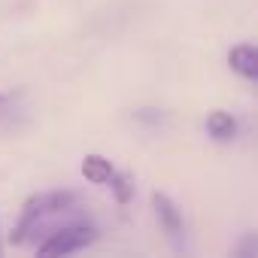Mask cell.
Instances as JSON below:
<instances>
[{
    "label": "cell",
    "mask_w": 258,
    "mask_h": 258,
    "mask_svg": "<svg viewBox=\"0 0 258 258\" xmlns=\"http://www.w3.org/2000/svg\"><path fill=\"white\" fill-rule=\"evenodd\" d=\"M76 207V195L73 191H43V195H34L25 201L22 207V219L13 231V243H25L31 240V234H37L49 219L55 216H64Z\"/></svg>",
    "instance_id": "cell-1"
},
{
    "label": "cell",
    "mask_w": 258,
    "mask_h": 258,
    "mask_svg": "<svg viewBox=\"0 0 258 258\" xmlns=\"http://www.w3.org/2000/svg\"><path fill=\"white\" fill-rule=\"evenodd\" d=\"M94 237H97V228H94V225L73 222V225L55 228V231L37 246V252H40V255H70V252H79V249H85L88 243H94Z\"/></svg>",
    "instance_id": "cell-2"
},
{
    "label": "cell",
    "mask_w": 258,
    "mask_h": 258,
    "mask_svg": "<svg viewBox=\"0 0 258 258\" xmlns=\"http://www.w3.org/2000/svg\"><path fill=\"white\" fill-rule=\"evenodd\" d=\"M152 207H155V216H158L161 228L167 231V237L176 243V249H182L185 225H182V213H179V207H176L167 195H161V191H155V195H152Z\"/></svg>",
    "instance_id": "cell-3"
},
{
    "label": "cell",
    "mask_w": 258,
    "mask_h": 258,
    "mask_svg": "<svg viewBox=\"0 0 258 258\" xmlns=\"http://www.w3.org/2000/svg\"><path fill=\"white\" fill-rule=\"evenodd\" d=\"M228 64L243 79H249V82L258 79V52H255V46H234L228 52Z\"/></svg>",
    "instance_id": "cell-4"
},
{
    "label": "cell",
    "mask_w": 258,
    "mask_h": 258,
    "mask_svg": "<svg viewBox=\"0 0 258 258\" xmlns=\"http://www.w3.org/2000/svg\"><path fill=\"white\" fill-rule=\"evenodd\" d=\"M207 131H210V137L213 140H222V143H228V140H234L237 137V118L231 115V112H225V109H213L210 115H207Z\"/></svg>",
    "instance_id": "cell-5"
},
{
    "label": "cell",
    "mask_w": 258,
    "mask_h": 258,
    "mask_svg": "<svg viewBox=\"0 0 258 258\" xmlns=\"http://www.w3.org/2000/svg\"><path fill=\"white\" fill-rule=\"evenodd\" d=\"M112 173H115V167H112V161H106L103 155H85V158H82V176H85L88 182L106 185V182L112 179Z\"/></svg>",
    "instance_id": "cell-6"
},
{
    "label": "cell",
    "mask_w": 258,
    "mask_h": 258,
    "mask_svg": "<svg viewBox=\"0 0 258 258\" xmlns=\"http://www.w3.org/2000/svg\"><path fill=\"white\" fill-rule=\"evenodd\" d=\"M106 185L112 188V195H115L118 204H127V201H131V182H127V176H121L118 170L112 173V179H109Z\"/></svg>",
    "instance_id": "cell-7"
},
{
    "label": "cell",
    "mask_w": 258,
    "mask_h": 258,
    "mask_svg": "<svg viewBox=\"0 0 258 258\" xmlns=\"http://www.w3.org/2000/svg\"><path fill=\"white\" fill-rule=\"evenodd\" d=\"M134 118H137V121H146V124H161V118H164V115H161L158 109H140Z\"/></svg>",
    "instance_id": "cell-8"
},
{
    "label": "cell",
    "mask_w": 258,
    "mask_h": 258,
    "mask_svg": "<svg viewBox=\"0 0 258 258\" xmlns=\"http://www.w3.org/2000/svg\"><path fill=\"white\" fill-rule=\"evenodd\" d=\"M252 252H255V237H249V240L237 249V255H252Z\"/></svg>",
    "instance_id": "cell-9"
},
{
    "label": "cell",
    "mask_w": 258,
    "mask_h": 258,
    "mask_svg": "<svg viewBox=\"0 0 258 258\" xmlns=\"http://www.w3.org/2000/svg\"><path fill=\"white\" fill-rule=\"evenodd\" d=\"M4 100H7V97H4V94H0V106H4Z\"/></svg>",
    "instance_id": "cell-10"
},
{
    "label": "cell",
    "mask_w": 258,
    "mask_h": 258,
    "mask_svg": "<svg viewBox=\"0 0 258 258\" xmlns=\"http://www.w3.org/2000/svg\"><path fill=\"white\" fill-rule=\"evenodd\" d=\"M0 255H4V243H0Z\"/></svg>",
    "instance_id": "cell-11"
}]
</instances>
